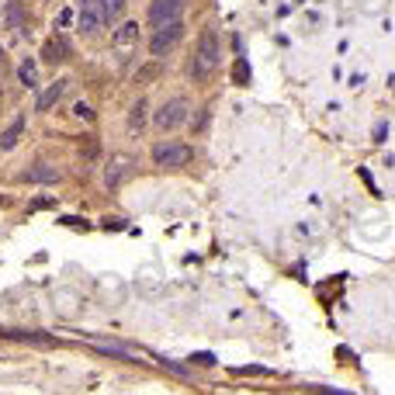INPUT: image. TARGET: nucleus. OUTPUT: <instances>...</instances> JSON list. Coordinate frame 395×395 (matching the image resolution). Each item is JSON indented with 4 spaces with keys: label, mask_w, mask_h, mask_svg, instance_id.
<instances>
[{
    "label": "nucleus",
    "mask_w": 395,
    "mask_h": 395,
    "mask_svg": "<svg viewBox=\"0 0 395 395\" xmlns=\"http://www.w3.org/2000/svg\"><path fill=\"white\" fill-rule=\"evenodd\" d=\"M219 63H222V42H219V32H215V28H205L202 39H198V46H194V56H191L187 73H191L194 84H205V80L219 70Z\"/></svg>",
    "instance_id": "nucleus-1"
},
{
    "label": "nucleus",
    "mask_w": 395,
    "mask_h": 395,
    "mask_svg": "<svg viewBox=\"0 0 395 395\" xmlns=\"http://www.w3.org/2000/svg\"><path fill=\"white\" fill-rule=\"evenodd\" d=\"M194 160V149L184 146V142H156L153 146V163L163 166V170H180Z\"/></svg>",
    "instance_id": "nucleus-2"
},
{
    "label": "nucleus",
    "mask_w": 395,
    "mask_h": 395,
    "mask_svg": "<svg viewBox=\"0 0 395 395\" xmlns=\"http://www.w3.org/2000/svg\"><path fill=\"white\" fill-rule=\"evenodd\" d=\"M184 39V21H170V25H163V28H156L153 32V39H149V52L156 56V59H163L166 52H173V46Z\"/></svg>",
    "instance_id": "nucleus-3"
},
{
    "label": "nucleus",
    "mask_w": 395,
    "mask_h": 395,
    "mask_svg": "<svg viewBox=\"0 0 395 395\" xmlns=\"http://www.w3.org/2000/svg\"><path fill=\"white\" fill-rule=\"evenodd\" d=\"M184 4H187V0H149V25L153 28H163L170 21H180Z\"/></svg>",
    "instance_id": "nucleus-4"
},
{
    "label": "nucleus",
    "mask_w": 395,
    "mask_h": 395,
    "mask_svg": "<svg viewBox=\"0 0 395 395\" xmlns=\"http://www.w3.org/2000/svg\"><path fill=\"white\" fill-rule=\"evenodd\" d=\"M187 122V101L184 97H173V101H166L160 111H156V128H163V132H173V128H180Z\"/></svg>",
    "instance_id": "nucleus-5"
},
{
    "label": "nucleus",
    "mask_w": 395,
    "mask_h": 395,
    "mask_svg": "<svg viewBox=\"0 0 395 395\" xmlns=\"http://www.w3.org/2000/svg\"><path fill=\"white\" fill-rule=\"evenodd\" d=\"M77 25H80V32H87V35H94V32L104 25V4H101V0H84L80 15H77Z\"/></svg>",
    "instance_id": "nucleus-6"
},
{
    "label": "nucleus",
    "mask_w": 395,
    "mask_h": 395,
    "mask_svg": "<svg viewBox=\"0 0 395 395\" xmlns=\"http://www.w3.org/2000/svg\"><path fill=\"white\" fill-rule=\"evenodd\" d=\"M66 59H70V42H66L63 35H52V39L42 46V63L56 66V63H66Z\"/></svg>",
    "instance_id": "nucleus-7"
},
{
    "label": "nucleus",
    "mask_w": 395,
    "mask_h": 395,
    "mask_svg": "<svg viewBox=\"0 0 395 395\" xmlns=\"http://www.w3.org/2000/svg\"><path fill=\"white\" fill-rule=\"evenodd\" d=\"M128 173H132V160H128V156H115L111 166L104 170V184H108V187H118Z\"/></svg>",
    "instance_id": "nucleus-8"
},
{
    "label": "nucleus",
    "mask_w": 395,
    "mask_h": 395,
    "mask_svg": "<svg viewBox=\"0 0 395 395\" xmlns=\"http://www.w3.org/2000/svg\"><path fill=\"white\" fill-rule=\"evenodd\" d=\"M66 87H70V80H56L49 90H42V94H39V101H35V111H49L52 104H59V97L66 94Z\"/></svg>",
    "instance_id": "nucleus-9"
},
{
    "label": "nucleus",
    "mask_w": 395,
    "mask_h": 395,
    "mask_svg": "<svg viewBox=\"0 0 395 395\" xmlns=\"http://www.w3.org/2000/svg\"><path fill=\"white\" fill-rule=\"evenodd\" d=\"M135 42H139V25H135V21H125V25L115 32V49H118V52H128Z\"/></svg>",
    "instance_id": "nucleus-10"
},
{
    "label": "nucleus",
    "mask_w": 395,
    "mask_h": 395,
    "mask_svg": "<svg viewBox=\"0 0 395 395\" xmlns=\"http://www.w3.org/2000/svg\"><path fill=\"white\" fill-rule=\"evenodd\" d=\"M101 354H111V357H118V360H135V354L128 350V347H122V343H111V340H101V336H87Z\"/></svg>",
    "instance_id": "nucleus-11"
},
{
    "label": "nucleus",
    "mask_w": 395,
    "mask_h": 395,
    "mask_svg": "<svg viewBox=\"0 0 395 395\" xmlns=\"http://www.w3.org/2000/svg\"><path fill=\"white\" fill-rule=\"evenodd\" d=\"M21 135H25V118L18 115V118H15V122L4 128V132H0V149H15Z\"/></svg>",
    "instance_id": "nucleus-12"
},
{
    "label": "nucleus",
    "mask_w": 395,
    "mask_h": 395,
    "mask_svg": "<svg viewBox=\"0 0 395 395\" xmlns=\"http://www.w3.org/2000/svg\"><path fill=\"white\" fill-rule=\"evenodd\" d=\"M28 180L32 184H56L59 180V170L49 166V163H35V166H28Z\"/></svg>",
    "instance_id": "nucleus-13"
},
{
    "label": "nucleus",
    "mask_w": 395,
    "mask_h": 395,
    "mask_svg": "<svg viewBox=\"0 0 395 395\" xmlns=\"http://www.w3.org/2000/svg\"><path fill=\"white\" fill-rule=\"evenodd\" d=\"M8 25L15 32H25V0H8Z\"/></svg>",
    "instance_id": "nucleus-14"
},
{
    "label": "nucleus",
    "mask_w": 395,
    "mask_h": 395,
    "mask_svg": "<svg viewBox=\"0 0 395 395\" xmlns=\"http://www.w3.org/2000/svg\"><path fill=\"white\" fill-rule=\"evenodd\" d=\"M146 111H149V108H146V101L139 97V101L132 104V115H128V128H142V125H146Z\"/></svg>",
    "instance_id": "nucleus-15"
},
{
    "label": "nucleus",
    "mask_w": 395,
    "mask_h": 395,
    "mask_svg": "<svg viewBox=\"0 0 395 395\" xmlns=\"http://www.w3.org/2000/svg\"><path fill=\"white\" fill-rule=\"evenodd\" d=\"M104 4V21H118L125 15V0H101Z\"/></svg>",
    "instance_id": "nucleus-16"
},
{
    "label": "nucleus",
    "mask_w": 395,
    "mask_h": 395,
    "mask_svg": "<svg viewBox=\"0 0 395 395\" xmlns=\"http://www.w3.org/2000/svg\"><path fill=\"white\" fill-rule=\"evenodd\" d=\"M233 84H236V87H247V84H250V66H247V59H236V66H233Z\"/></svg>",
    "instance_id": "nucleus-17"
},
{
    "label": "nucleus",
    "mask_w": 395,
    "mask_h": 395,
    "mask_svg": "<svg viewBox=\"0 0 395 395\" xmlns=\"http://www.w3.org/2000/svg\"><path fill=\"white\" fill-rule=\"evenodd\" d=\"M18 77H21V84H25V87H35V84H39V70H35V63H21Z\"/></svg>",
    "instance_id": "nucleus-18"
},
{
    "label": "nucleus",
    "mask_w": 395,
    "mask_h": 395,
    "mask_svg": "<svg viewBox=\"0 0 395 395\" xmlns=\"http://www.w3.org/2000/svg\"><path fill=\"white\" fill-rule=\"evenodd\" d=\"M357 8H360L364 15H381V11L388 8V0H357Z\"/></svg>",
    "instance_id": "nucleus-19"
},
{
    "label": "nucleus",
    "mask_w": 395,
    "mask_h": 395,
    "mask_svg": "<svg viewBox=\"0 0 395 395\" xmlns=\"http://www.w3.org/2000/svg\"><path fill=\"white\" fill-rule=\"evenodd\" d=\"M80 153H84L87 160H94V156H97V139H94V135H87V142H80Z\"/></svg>",
    "instance_id": "nucleus-20"
},
{
    "label": "nucleus",
    "mask_w": 395,
    "mask_h": 395,
    "mask_svg": "<svg viewBox=\"0 0 395 395\" xmlns=\"http://www.w3.org/2000/svg\"><path fill=\"white\" fill-rule=\"evenodd\" d=\"M73 115H77V118H87V122H90V118H94V111H90V108H87V104H84V101H80V104H77V108H73Z\"/></svg>",
    "instance_id": "nucleus-21"
},
{
    "label": "nucleus",
    "mask_w": 395,
    "mask_h": 395,
    "mask_svg": "<svg viewBox=\"0 0 395 395\" xmlns=\"http://www.w3.org/2000/svg\"><path fill=\"white\" fill-rule=\"evenodd\" d=\"M160 73V66H146V70H139V80H153Z\"/></svg>",
    "instance_id": "nucleus-22"
},
{
    "label": "nucleus",
    "mask_w": 395,
    "mask_h": 395,
    "mask_svg": "<svg viewBox=\"0 0 395 395\" xmlns=\"http://www.w3.org/2000/svg\"><path fill=\"white\" fill-rule=\"evenodd\" d=\"M191 360H198V364H215L212 354H198V357H191Z\"/></svg>",
    "instance_id": "nucleus-23"
},
{
    "label": "nucleus",
    "mask_w": 395,
    "mask_h": 395,
    "mask_svg": "<svg viewBox=\"0 0 395 395\" xmlns=\"http://www.w3.org/2000/svg\"><path fill=\"white\" fill-rule=\"evenodd\" d=\"M322 395H347V392H336V388H319Z\"/></svg>",
    "instance_id": "nucleus-24"
},
{
    "label": "nucleus",
    "mask_w": 395,
    "mask_h": 395,
    "mask_svg": "<svg viewBox=\"0 0 395 395\" xmlns=\"http://www.w3.org/2000/svg\"><path fill=\"white\" fill-rule=\"evenodd\" d=\"M0 336H4V340H8V329H4V326H0Z\"/></svg>",
    "instance_id": "nucleus-25"
},
{
    "label": "nucleus",
    "mask_w": 395,
    "mask_h": 395,
    "mask_svg": "<svg viewBox=\"0 0 395 395\" xmlns=\"http://www.w3.org/2000/svg\"><path fill=\"white\" fill-rule=\"evenodd\" d=\"M0 66H4V49H0Z\"/></svg>",
    "instance_id": "nucleus-26"
}]
</instances>
